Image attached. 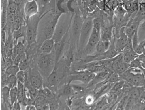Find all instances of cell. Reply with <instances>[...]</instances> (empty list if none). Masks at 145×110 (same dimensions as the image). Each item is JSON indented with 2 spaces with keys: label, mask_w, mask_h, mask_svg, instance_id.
I'll return each instance as SVG.
<instances>
[{
  "label": "cell",
  "mask_w": 145,
  "mask_h": 110,
  "mask_svg": "<svg viewBox=\"0 0 145 110\" xmlns=\"http://www.w3.org/2000/svg\"><path fill=\"white\" fill-rule=\"evenodd\" d=\"M11 88L8 86H5L3 87L2 95L3 100L5 103L10 102V91Z\"/></svg>",
  "instance_id": "obj_29"
},
{
  "label": "cell",
  "mask_w": 145,
  "mask_h": 110,
  "mask_svg": "<svg viewBox=\"0 0 145 110\" xmlns=\"http://www.w3.org/2000/svg\"><path fill=\"white\" fill-rule=\"evenodd\" d=\"M119 53L116 49L115 45L113 46L111 44L109 49L105 53L102 54L104 57V59H111L116 56Z\"/></svg>",
  "instance_id": "obj_19"
},
{
  "label": "cell",
  "mask_w": 145,
  "mask_h": 110,
  "mask_svg": "<svg viewBox=\"0 0 145 110\" xmlns=\"http://www.w3.org/2000/svg\"><path fill=\"white\" fill-rule=\"evenodd\" d=\"M109 71L110 70H106L105 71L96 73L93 80L88 84V87H90L106 80L110 74L114 72L113 71L110 72Z\"/></svg>",
  "instance_id": "obj_12"
},
{
  "label": "cell",
  "mask_w": 145,
  "mask_h": 110,
  "mask_svg": "<svg viewBox=\"0 0 145 110\" xmlns=\"http://www.w3.org/2000/svg\"><path fill=\"white\" fill-rule=\"evenodd\" d=\"M6 40V32L4 31V29H2V31H1V45H5Z\"/></svg>",
  "instance_id": "obj_45"
},
{
  "label": "cell",
  "mask_w": 145,
  "mask_h": 110,
  "mask_svg": "<svg viewBox=\"0 0 145 110\" xmlns=\"http://www.w3.org/2000/svg\"><path fill=\"white\" fill-rule=\"evenodd\" d=\"M18 66L14 65L9 66L5 70V73L8 76H11V75H15L16 76L18 72L20 71Z\"/></svg>",
  "instance_id": "obj_26"
},
{
  "label": "cell",
  "mask_w": 145,
  "mask_h": 110,
  "mask_svg": "<svg viewBox=\"0 0 145 110\" xmlns=\"http://www.w3.org/2000/svg\"><path fill=\"white\" fill-rule=\"evenodd\" d=\"M141 63L142 62L140 60H139L137 57L135 59H134V60L132 61L129 63V64H130V67L129 68H140V69H142L143 71V73H144L145 71V69H144L141 66Z\"/></svg>",
  "instance_id": "obj_34"
},
{
  "label": "cell",
  "mask_w": 145,
  "mask_h": 110,
  "mask_svg": "<svg viewBox=\"0 0 145 110\" xmlns=\"http://www.w3.org/2000/svg\"><path fill=\"white\" fill-rule=\"evenodd\" d=\"M138 3L137 1H135L134 2H133V3H132V10L133 11H137L138 9Z\"/></svg>",
  "instance_id": "obj_50"
},
{
  "label": "cell",
  "mask_w": 145,
  "mask_h": 110,
  "mask_svg": "<svg viewBox=\"0 0 145 110\" xmlns=\"http://www.w3.org/2000/svg\"><path fill=\"white\" fill-rule=\"evenodd\" d=\"M20 103L19 102L18 100H17L15 102L13 105V109L14 110H19L21 109V107H20Z\"/></svg>",
  "instance_id": "obj_48"
},
{
  "label": "cell",
  "mask_w": 145,
  "mask_h": 110,
  "mask_svg": "<svg viewBox=\"0 0 145 110\" xmlns=\"http://www.w3.org/2000/svg\"><path fill=\"white\" fill-rule=\"evenodd\" d=\"M143 88H144V89H145V87H143Z\"/></svg>",
  "instance_id": "obj_58"
},
{
  "label": "cell",
  "mask_w": 145,
  "mask_h": 110,
  "mask_svg": "<svg viewBox=\"0 0 145 110\" xmlns=\"http://www.w3.org/2000/svg\"><path fill=\"white\" fill-rule=\"evenodd\" d=\"M18 80L16 76L11 75L8 77V81L6 86H8L10 88L13 87L14 86H16L17 85Z\"/></svg>",
  "instance_id": "obj_32"
},
{
  "label": "cell",
  "mask_w": 145,
  "mask_h": 110,
  "mask_svg": "<svg viewBox=\"0 0 145 110\" xmlns=\"http://www.w3.org/2000/svg\"><path fill=\"white\" fill-rule=\"evenodd\" d=\"M109 4L110 6V8L115 9H118V3H116V1L115 0H111L109 2Z\"/></svg>",
  "instance_id": "obj_46"
},
{
  "label": "cell",
  "mask_w": 145,
  "mask_h": 110,
  "mask_svg": "<svg viewBox=\"0 0 145 110\" xmlns=\"http://www.w3.org/2000/svg\"><path fill=\"white\" fill-rule=\"evenodd\" d=\"M38 68L44 76H49L53 71L55 65V55L53 51L50 54H42L38 60Z\"/></svg>",
  "instance_id": "obj_2"
},
{
  "label": "cell",
  "mask_w": 145,
  "mask_h": 110,
  "mask_svg": "<svg viewBox=\"0 0 145 110\" xmlns=\"http://www.w3.org/2000/svg\"><path fill=\"white\" fill-rule=\"evenodd\" d=\"M18 88V98L17 100L19 102L21 103L24 100L25 98V85L23 83L18 80L17 85Z\"/></svg>",
  "instance_id": "obj_16"
},
{
  "label": "cell",
  "mask_w": 145,
  "mask_h": 110,
  "mask_svg": "<svg viewBox=\"0 0 145 110\" xmlns=\"http://www.w3.org/2000/svg\"><path fill=\"white\" fill-rule=\"evenodd\" d=\"M93 101H94V99L93 98V97L91 96H88L86 100V103L88 105H91L92 104Z\"/></svg>",
  "instance_id": "obj_49"
},
{
  "label": "cell",
  "mask_w": 145,
  "mask_h": 110,
  "mask_svg": "<svg viewBox=\"0 0 145 110\" xmlns=\"http://www.w3.org/2000/svg\"><path fill=\"white\" fill-rule=\"evenodd\" d=\"M29 65H30V62H29V60L26 58L24 60H22L19 63L18 66H19L20 70L25 71L28 69V68H29Z\"/></svg>",
  "instance_id": "obj_37"
},
{
  "label": "cell",
  "mask_w": 145,
  "mask_h": 110,
  "mask_svg": "<svg viewBox=\"0 0 145 110\" xmlns=\"http://www.w3.org/2000/svg\"><path fill=\"white\" fill-rule=\"evenodd\" d=\"M131 1V0H121V1L124 3H129V2H130Z\"/></svg>",
  "instance_id": "obj_54"
},
{
  "label": "cell",
  "mask_w": 145,
  "mask_h": 110,
  "mask_svg": "<svg viewBox=\"0 0 145 110\" xmlns=\"http://www.w3.org/2000/svg\"><path fill=\"white\" fill-rule=\"evenodd\" d=\"M142 54L145 55V48H144V50H143V51Z\"/></svg>",
  "instance_id": "obj_56"
},
{
  "label": "cell",
  "mask_w": 145,
  "mask_h": 110,
  "mask_svg": "<svg viewBox=\"0 0 145 110\" xmlns=\"http://www.w3.org/2000/svg\"><path fill=\"white\" fill-rule=\"evenodd\" d=\"M30 82L37 90L43 89V77L39 70L35 68L31 69L30 73Z\"/></svg>",
  "instance_id": "obj_9"
},
{
  "label": "cell",
  "mask_w": 145,
  "mask_h": 110,
  "mask_svg": "<svg viewBox=\"0 0 145 110\" xmlns=\"http://www.w3.org/2000/svg\"><path fill=\"white\" fill-rule=\"evenodd\" d=\"M28 19L26 27V37L28 45L36 42L38 37V27L40 18L38 14Z\"/></svg>",
  "instance_id": "obj_5"
},
{
  "label": "cell",
  "mask_w": 145,
  "mask_h": 110,
  "mask_svg": "<svg viewBox=\"0 0 145 110\" xmlns=\"http://www.w3.org/2000/svg\"><path fill=\"white\" fill-rule=\"evenodd\" d=\"M50 0H40V3L43 5H45L49 3Z\"/></svg>",
  "instance_id": "obj_53"
},
{
  "label": "cell",
  "mask_w": 145,
  "mask_h": 110,
  "mask_svg": "<svg viewBox=\"0 0 145 110\" xmlns=\"http://www.w3.org/2000/svg\"><path fill=\"white\" fill-rule=\"evenodd\" d=\"M100 40V32L93 28L89 40L84 50L88 54H92L96 53V47Z\"/></svg>",
  "instance_id": "obj_6"
},
{
  "label": "cell",
  "mask_w": 145,
  "mask_h": 110,
  "mask_svg": "<svg viewBox=\"0 0 145 110\" xmlns=\"http://www.w3.org/2000/svg\"><path fill=\"white\" fill-rule=\"evenodd\" d=\"M133 49V48L132 40L131 38H128V40L127 41L126 44L125 45V48H124L122 53H125L126 52L130 51V50Z\"/></svg>",
  "instance_id": "obj_38"
},
{
  "label": "cell",
  "mask_w": 145,
  "mask_h": 110,
  "mask_svg": "<svg viewBox=\"0 0 145 110\" xmlns=\"http://www.w3.org/2000/svg\"><path fill=\"white\" fill-rule=\"evenodd\" d=\"M24 13L29 19L39 12V6L36 0H28L24 6Z\"/></svg>",
  "instance_id": "obj_10"
},
{
  "label": "cell",
  "mask_w": 145,
  "mask_h": 110,
  "mask_svg": "<svg viewBox=\"0 0 145 110\" xmlns=\"http://www.w3.org/2000/svg\"><path fill=\"white\" fill-rule=\"evenodd\" d=\"M137 99L131 98L129 96L126 105L125 106V109L126 110H130L136 105Z\"/></svg>",
  "instance_id": "obj_36"
},
{
  "label": "cell",
  "mask_w": 145,
  "mask_h": 110,
  "mask_svg": "<svg viewBox=\"0 0 145 110\" xmlns=\"http://www.w3.org/2000/svg\"><path fill=\"white\" fill-rule=\"evenodd\" d=\"M72 88L71 85H70L69 84L64 88V90H63V94L66 96L70 95L72 93Z\"/></svg>",
  "instance_id": "obj_41"
},
{
  "label": "cell",
  "mask_w": 145,
  "mask_h": 110,
  "mask_svg": "<svg viewBox=\"0 0 145 110\" xmlns=\"http://www.w3.org/2000/svg\"><path fill=\"white\" fill-rule=\"evenodd\" d=\"M138 28V26H137V24L133 23L125 27L124 32L128 38L132 39L135 32L137 30Z\"/></svg>",
  "instance_id": "obj_23"
},
{
  "label": "cell",
  "mask_w": 145,
  "mask_h": 110,
  "mask_svg": "<svg viewBox=\"0 0 145 110\" xmlns=\"http://www.w3.org/2000/svg\"><path fill=\"white\" fill-rule=\"evenodd\" d=\"M137 58L141 62H145V55L143 54H140L138 55Z\"/></svg>",
  "instance_id": "obj_51"
},
{
  "label": "cell",
  "mask_w": 145,
  "mask_h": 110,
  "mask_svg": "<svg viewBox=\"0 0 145 110\" xmlns=\"http://www.w3.org/2000/svg\"><path fill=\"white\" fill-rule=\"evenodd\" d=\"M135 73H133L129 68L128 70L124 72L122 74H119L120 80H124L126 82L128 83L131 85V83L132 81L133 78L134 77Z\"/></svg>",
  "instance_id": "obj_18"
},
{
  "label": "cell",
  "mask_w": 145,
  "mask_h": 110,
  "mask_svg": "<svg viewBox=\"0 0 145 110\" xmlns=\"http://www.w3.org/2000/svg\"><path fill=\"white\" fill-rule=\"evenodd\" d=\"M83 21L84 20H83L82 18L78 14H76L74 15L72 20V39L74 40V41L77 42L78 46L79 43L80 30Z\"/></svg>",
  "instance_id": "obj_8"
},
{
  "label": "cell",
  "mask_w": 145,
  "mask_h": 110,
  "mask_svg": "<svg viewBox=\"0 0 145 110\" xmlns=\"http://www.w3.org/2000/svg\"><path fill=\"white\" fill-rule=\"evenodd\" d=\"M93 18L88 17L86 18L83 21L80 30L78 46L79 50H82L84 49L89 40L93 28Z\"/></svg>",
  "instance_id": "obj_4"
},
{
  "label": "cell",
  "mask_w": 145,
  "mask_h": 110,
  "mask_svg": "<svg viewBox=\"0 0 145 110\" xmlns=\"http://www.w3.org/2000/svg\"><path fill=\"white\" fill-rule=\"evenodd\" d=\"M72 89L75 90L77 92H81L84 90V87L80 85H71Z\"/></svg>",
  "instance_id": "obj_43"
},
{
  "label": "cell",
  "mask_w": 145,
  "mask_h": 110,
  "mask_svg": "<svg viewBox=\"0 0 145 110\" xmlns=\"http://www.w3.org/2000/svg\"><path fill=\"white\" fill-rule=\"evenodd\" d=\"M67 60H67V65L68 66H69L74 60V54H73V52H72V49H71L70 51L69 52Z\"/></svg>",
  "instance_id": "obj_42"
},
{
  "label": "cell",
  "mask_w": 145,
  "mask_h": 110,
  "mask_svg": "<svg viewBox=\"0 0 145 110\" xmlns=\"http://www.w3.org/2000/svg\"><path fill=\"white\" fill-rule=\"evenodd\" d=\"M143 74H144V75H145V72H144V73H143Z\"/></svg>",
  "instance_id": "obj_57"
},
{
  "label": "cell",
  "mask_w": 145,
  "mask_h": 110,
  "mask_svg": "<svg viewBox=\"0 0 145 110\" xmlns=\"http://www.w3.org/2000/svg\"><path fill=\"white\" fill-rule=\"evenodd\" d=\"M138 35L139 41L145 38V20L138 26Z\"/></svg>",
  "instance_id": "obj_31"
},
{
  "label": "cell",
  "mask_w": 145,
  "mask_h": 110,
  "mask_svg": "<svg viewBox=\"0 0 145 110\" xmlns=\"http://www.w3.org/2000/svg\"><path fill=\"white\" fill-rule=\"evenodd\" d=\"M55 42L53 38L46 39L43 41L40 46V51L42 54H50L54 50Z\"/></svg>",
  "instance_id": "obj_14"
},
{
  "label": "cell",
  "mask_w": 145,
  "mask_h": 110,
  "mask_svg": "<svg viewBox=\"0 0 145 110\" xmlns=\"http://www.w3.org/2000/svg\"><path fill=\"white\" fill-rule=\"evenodd\" d=\"M96 74L87 70H81L70 76V81H79L88 85L94 77Z\"/></svg>",
  "instance_id": "obj_7"
},
{
  "label": "cell",
  "mask_w": 145,
  "mask_h": 110,
  "mask_svg": "<svg viewBox=\"0 0 145 110\" xmlns=\"http://www.w3.org/2000/svg\"><path fill=\"white\" fill-rule=\"evenodd\" d=\"M26 54L25 52L23 53H20L17 55L15 59L14 60V64L15 65H19V63L22 61L26 59Z\"/></svg>",
  "instance_id": "obj_35"
},
{
  "label": "cell",
  "mask_w": 145,
  "mask_h": 110,
  "mask_svg": "<svg viewBox=\"0 0 145 110\" xmlns=\"http://www.w3.org/2000/svg\"><path fill=\"white\" fill-rule=\"evenodd\" d=\"M129 98V96H126L125 97H124L119 103V105H118V108L120 109H125V106L126 105L127 101Z\"/></svg>",
  "instance_id": "obj_40"
},
{
  "label": "cell",
  "mask_w": 145,
  "mask_h": 110,
  "mask_svg": "<svg viewBox=\"0 0 145 110\" xmlns=\"http://www.w3.org/2000/svg\"><path fill=\"white\" fill-rule=\"evenodd\" d=\"M49 106H50V109H51V110H55V109H56V108H57L56 104L54 102L51 103Z\"/></svg>",
  "instance_id": "obj_52"
},
{
  "label": "cell",
  "mask_w": 145,
  "mask_h": 110,
  "mask_svg": "<svg viewBox=\"0 0 145 110\" xmlns=\"http://www.w3.org/2000/svg\"><path fill=\"white\" fill-rule=\"evenodd\" d=\"M18 88L17 86H15L10 89V101L11 105H13L14 103L17 100Z\"/></svg>",
  "instance_id": "obj_27"
},
{
  "label": "cell",
  "mask_w": 145,
  "mask_h": 110,
  "mask_svg": "<svg viewBox=\"0 0 145 110\" xmlns=\"http://www.w3.org/2000/svg\"><path fill=\"white\" fill-rule=\"evenodd\" d=\"M123 60L125 62L130 63L132 61L137 57L138 54L135 53L134 49L129 51L123 53Z\"/></svg>",
  "instance_id": "obj_21"
},
{
  "label": "cell",
  "mask_w": 145,
  "mask_h": 110,
  "mask_svg": "<svg viewBox=\"0 0 145 110\" xmlns=\"http://www.w3.org/2000/svg\"><path fill=\"white\" fill-rule=\"evenodd\" d=\"M26 30L25 31L24 28L21 27L19 29L17 30H14L13 32V40H14V46L16 45L19 39L21 37H24V34H26Z\"/></svg>",
  "instance_id": "obj_20"
},
{
  "label": "cell",
  "mask_w": 145,
  "mask_h": 110,
  "mask_svg": "<svg viewBox=\"0 0 145 110\" xmlns=\"http://www.w3.org/2000/svg\"><path fill=\"white\" fill-rule=\"evenodd\" d=\"M16 77L18 81H20L21 82L23 83V84L25 83L26 76H25V74L24 71L20 70L17 74Z\"/></svg>",
  "instance_id": "obj_39"
},
{
  "label": "cell",
  "mask_w": 145,
  "mask_h": 110,
  "mask_svg": "<svg viewBox=\"0 0 145 110\" xmlns=\"http://www.w3.org/2000/svg\"><path fill=\"white\" fill-rule=\"evenodd\" d=\"M18 6L14 0H8L7 6V15L9 14H15L17 10Z\"/></svg>",
  "instance_id": "obj_22"
},
{
  "label": "cell",
  "mask_w": 145,
  "mask_h": 110,
  "mask_svg": "<svg viewBox=\"0 0 145 110\" xmlns=\"http://www.w3.org/2000/svg\"><path fill=\"white\" fill-rule=\"evenodd\" d=\"M129 67H130L129 63L125 62V61H123L120 63V64L116 66L113 71L120 74L128 70Z\"/></svg>",
  "instance_id": "obj_24"
},
{
  "label": "cell",
  "mask_w": 145,
  "mask_h": 110,
  "mask_svg": "<svg viewBox=\"0 0 145 110\" xmlns=\"http://www.w3.org/2000/svg\"><path fill=\"white\" fill-rule=\"evenodd\" d=\"M125 83H126L125 81L120 80L118 82L115 83L114 85H113L110 89V91L111 92H118V91H121L125 85Z\"/></svg>",
  "instance_id": "obj_28"
},
{
  "label": "cell",
  "mask_w": 145,
  "mask_h": 110,
  "mask_svg": "<svg viewBox=\"0 0 145 110\" xmlns=\"http://www.w3.org/2000/svg\"><path fill=\"white\" fill-rule=\"evenodd\" d=\"M124 28L125 27H123L120 29L118 38L114 43L116 49L119 53L122 52L128 40V37L124 32Z\"/></svg>",
  "instance_id": "obj_11"
},
{
  "label": "cell",
  "mask_w": 145,
  "mask_h": 110,
  "mask_svg": "<svg viewBox=\"0 0 145 110\" xmlns=\"http://www.w3.org/2000/svg\"><path fill=\"white\" fill-rule=\"evenodd\" d=\"M47 80L50 86H55L59 82V76L55 68L49 76L48 77Z\"/></svg>",
  "instance_id": "obj_17"
},
{
  "label": "cell",
  "mask_w": 145,
  "mask_h": 110,
  "mask_svg": "<svg viewBox=\"0 0 145 110\" xmlns=\"http://www.w3.org/2000/svg\"><path fill=\"white\" fill-rule=\"evenodd\" d=\"M43 89V90H42V93H43V94L45 95L46 96H47L48 97H49V98L52 97L53 94L50 91V90H49V89H47V88Z\"/></svg>",
  "instance_id": "obj_44"
},
{
  "label": "cell",
  "mask_w": 145,
  "mask_h": 110,
  "mask_svg": "<svg viewBox=\"0 0 145 110\" xmlns=\"http://www.w3.org/2000/svg\"><path fill=\"white\" fill-rule=\"evenodd\" d=\"M131 85L140 88L145 87V77L143 73L135 74Z\"/></svg>",
  "instance_id": "obj_15"
},
{
  "label": "cell",
  "mask_w": 145,
  "mask_h": 110,
  "mask_svg": "<svg viewBox=\"0 0 145 110\" xmlns=\"http://www.w3.org/2000/svg\"><path fill=\"white\" fill-rule=\"evenodd\" d=\"M71 21V19H69L68 15L61 14L56 24L53 35L52 38L55 43L61 41L68 33Z\"/></svg>",
  "instance_id": "obj_3"
},
{
  "label": "cell",
  "mask_w": 145,
  "mask_h": 110,
  "mask_svg": "<svg viewBox=\"0 0 145 110\" xmlns=\"http://www.w3.org/2000/svg\"><path fill=\"white\" fill-rule=\"evenodd\" d=\"M67 34L61 41H59L58 42L55 43V44L53 52H54V55H55V65L57 64V63L59 61V59L61 56L63 51H64L65 42H66V40Z\"/></svg>",
  "instance_id": "obj_13"
},
{
  "label": "cell",
  "mask_w": 145,
  "mask_h": 110,
  "mask_svg": "<svg viewBox=\"0 0 145 110\" xmlns=\"http://www.w3.org/2000/svg\"><path fill=\"white\" fill-rule=\"evenodd\" d=\"M103 21L100 17H96L93 19V27L98 31L100 32L103 27Z\"/></svg>",
  "instance_id": "obj_30"
},
{
  "label": "cell",
  "mask_w": 145,
  "mask_h": 110,
  "mask_svg": "<svg viewBox=\"0 0 145 110\" xmlns=\"http://www.w3.org/2000/svg\"><path fill=\"white\" fill-rule=\"evenodd\" d=\"M6 1H8V0H1L3 4H4L5 3H6Z\"/></svg>",
  "instance_id": "obj_55"
},
{
  "label": "cell",
  "mask_w": 145,
  "mask_h": 110,
  "mask_svg": "<svg viewBox=\"0 0 145 110\" xmlns=\"http://www.w3.org/2000/svg\"><path fill=\"white\" fill-rule=\"evenodd\" d=\"M120 80L119 74L115 72H113L110 74V76L106 80L107 82L110 84H114Z\"/></svg>",
  "instance_id": "obj_33"
},
{
  "label": "cell",
  "mask_w": 145,
  "mask_h": 110,
  "mask_svg": "<svg viewBox=\"0 0 145 110\" xmlns=\"http://www.w3.org/2000/svg\"><path fill=\"white\" fill-rule=\"evenodd\" d=\"M61 14H50L42 21L41 24L39 23L38 33H40L41 37L43 36L45 40L52 38L56 24Z\"/></svg>",
  "instance_id": "obj_1"
},
{
  "label": "cell",
  "mask_w": 145,
  "mask_h": 110,
  "mask_svg": "<svg viewBox=\"0 0 145 110\" xmlns=\"http://www.w3.org/2000/svg\"><path fill=\"white\" fill-rule=\"evenodd\" d=\"M124 5V9L125 10L127 11H132V3H130V2H129V3H125Z\"/></svg>",
  "instance_id": "obj_47"
},
{
  "label": "cell",
  "mask_w": 145,
  "mask_h": 110,
  "mask_svg": "<svg viewBox=\"0 0 145 110\" xmlns=\"http://www.w3.org/2000/svg\"><path fill=\"white\" fill-rule=\"evenodd\" d=\"M139 88L140 87L133 86L128 91V96L137 100L140 97V91Z\"/></svg>",
  "instance_id": "obj_25"
}]
</instances>
